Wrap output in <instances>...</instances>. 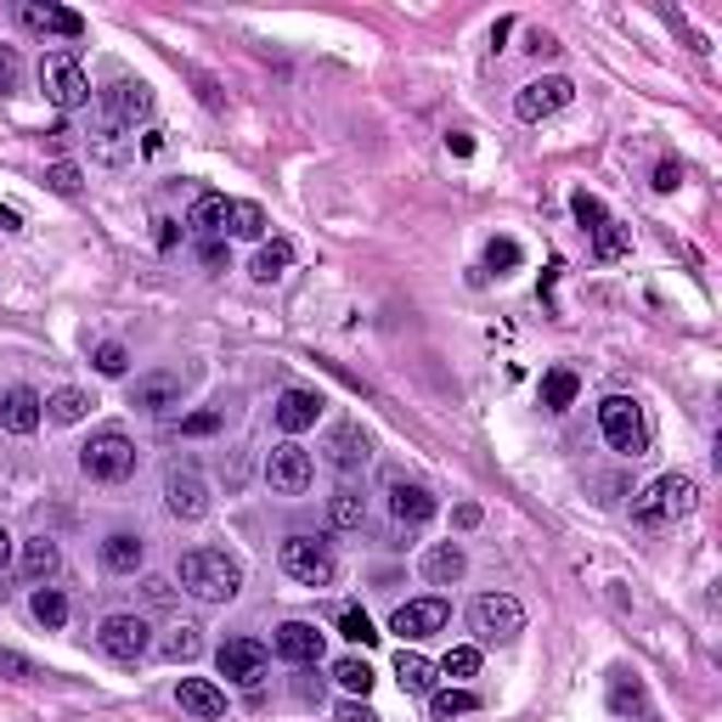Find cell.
Wrapping results in <instances>:
<instances>
[{
	"label": "cell",
	"mask_w": 722,
	"mask_h": 722,
	"mask_svg": "<svg viewBox=\"0 0 722 722\" xmlns=\"http://www.w3.org/2000/svg\"><path fill=\"white\" fill-rule=\"evenodd\" d=\"M147 113H153V85L147 80H113L103 91V119H113L119 130H130V124L147 119Z\"/></svg>",
	"instance_id": "7c38bea8"
},
{
	"label": "cell",
	"mask_w": 722,
	"mask_h": 722,
	"mask_svg": "<svg viewBox=\"0 0 722 722\" xmlns=\"http://www.w3.org/2000/svg\"><path fill=\"white\" fill-rule=\"evenodd\" d=\"M96 643H103V654L108 661H119V666H136L142 654L153 649V627L142 615H108L103 627H96Z\"/></svg>",
	"instance_id": "9c48e42d"
},
{
	"label": "cell",
	"mask_w": 722,
	"mask_h": 722,
	"mask_svg": "<svg viewBox=\"0 0 722 722\" xmlns=\"http://www.w3.org/2000/svg\"><path fill=\"white\" fill-rule=\"evenodd\" d=\"M176 700H181V711L186 717H198V722H215V717H226V695L209 683V677H181L176 683Z\"/></svg>",
	"instance_id": "7402d4cb"
},
{
	"label": "cell",
	"mask_w": 722,
	"mask_h": 722,
	"mask_svg": "<svg viewBox=\"0 0 722 722\" xmlns=\"http://www.w3.org/2000/svg\"><path fill=\"white\" fill-rule=\"evenodd\" d=\"M677 181H683V170H677V164L666 158L661 170H654V192H677Z\"/></svg>",
	"instance_id": "f907efd6"
},
{
	"label": "cell",
	"mask_w": 722,
	"mask_h": 722,
	"mask_svg": "<svg viewBox=\"0 0 722 722\" xmlns=\"http://www.w3.org/2000/svg\"><path fill=\"white\" fill-rule=\"evenodd\" d=\"M12 565V537H7V525H0V570Z\"/></svg>",
	"instance_id": "9f6ffc18"
},
{
	"label": "cell",
	"mask_w": 722,
	"mask_h": 722,
	"mask_svg": "<svg viewBox=\"0 0 722 722\" xmlns=\"http://www.w3.org/2000/svg\"><path fill=\"white\" fill-rule=\"evenodd\" d=\"M17 85V51L12 46H0V96H7Z\"/></svg>",
	"instance_id": "681fc988"
},
{
	"label": "cell",
	"mask_w": 722,
	"mask_h": 722,
	"mask_svg": "<svg viewBox=\"0 0 722 722\" xmlns=\"http://www.w3.org/2000/svg\"><path fill=\"white\" fill-rule=\"evenodd\" d=\"M158 249H176V220H158Z\"/></svg>",
	"instance_id": "db71d44e"
},
{
	"label": "cell",
	"mask_w": 722,
	"mask_h": 722,
	"mask_svg": "<svg viewBox=\"0 0 722 722\" xmlns=\"http://www.w3.org/2000/svg\"><path fill=\"white\" fill-rule=\"evenodd\" d=\"M288 266H293V243H282V238L260 243V254H254V277H260V282H277Z\"/></svg>",
	"instance_id": "f1b7e54d"
},
{
	"label": "cell",
	"mask_w": 722,
	"mask_h": 722,
	"mask_svg": "<svg viewBox=\"0 0 722 722\" xmlns=\"http://www.w3.org/2000/svg\"><path fill=\"white\" fill-rule=\"evenodd\" d=\"M142 537H130V531H113L108 542H103V565L113 570V576H136L142 570Z\"/></svg>",
	"instance_id": "cb8c5ba5"
},
{
	"label": "cell",
	"mask_w": 722,
	"mask_h": 722,
	"mask_svg": "<svg viewBox=\"0 0 722 722\" xmlns=\"http://www.w3.org/2000/svg\"><path fill=\"white\" fill-rule=\"evenodd\" d=\"M0 226H17V215H12V209H0Z\"/></svg>",
	"instance_id": "6f0895ef"
},
{
	"label": "cell",
	"mask_w": 722,
	"mask_h": 722,
	"mask_svg": "<svg viewBox=\"0 0 722 722\" xmlns=\"http://www.w3.org/2000/svg\"><path fill=\"white\" fill-rule=\"evenodd\" d=\"M46 186H51V192H62V198H74V192H80V164L57 158L51 170H46Z\"/></svg>",
	"instance_id": "ab89813d"
},
{
	"label": "cell",
	"mask_w": 722,
	"mask_h": 722,
	"mask_svg": "<svg viewBox=\"0 0 722 722\" xmlns=\"http://www.w3.org/2000/svg\"><path fill=\"white\" fill-rule=\"evenodd\" d=\"M514 266H519V243H514V238H497V243L485 249V272L503 277V272H514Z\"/></svg>",
	"instance_id": "7bdbcfd3"
},
{
	"label": "cell",
	"mask_w": 722,
	"mask_h": 722,
	"mask_svg": "<svg viewBox=\"0 0 722 722\" xmlns=\"http://www.w3.org/2000/svg\"><path fill=\"white\" fill-rule=\"evenodd\" d=\"M435 491L418 485V480H389V514H396V525H407V531H418V525L435 519Z\"/></svg>",
	"instance_id": "2e32d148"
},
{
	"label": "cell",
	"mask_w": 722,
	"mask_h": 722,
	"mask_svg": "<svg viewBox=\"0 0 722 722\" xmlns=\"http://www.w3.org/2000/svg\"><path fill=\"white\" fill-rule=\"evenodd\" d=\"M158 654H164V661H198V654H204V638H198V627H186V621H181V627L176 633H164V643H158Z\"/></svg>",
	"instance_id": "4dcf8cb0"
},
{
	"label": "cell",
	"mask_w": 722,
	"mask_h": 722,
	"mask_svg": "<svg viewBox=\"0 0 722 722\" xmlns=\"http://www.w3.org/2000/svg\"><path fill=\"white\" fill-rule=\"evenodd\" d=\"M446 147H452L457 158H469V153H474V136H469V130H452V136H446Z\"/></svg>",
	"instance_id": "f5cc1de1"
},
{
	"label": "cell",
	"mask_w": 722,
	"mask_h": 722,
	"mask_svg": "<svg viewBox=\"0 0 722 722\" xmlns=\"http://www.w3.org/2000/svg\"><path fill=\"white\" fill-rule=\"evenodd\" d=\"M226 209H232V204H226L220 192H204V198L192 204L186 226H192V232H204V238H215V232H226Z\"/></svg>",
	"instance_id": "83f0119b"
},
{
	"label": "cell",
	"mask_w": 722,
	"mask_h": 722,
	"mask_svg": "<svg viewBox=\"0 0 722 722\" xmlns=\"http://www.w3.org/2000/svg\"><path fill=\"white\" fill-rule=\"evenodd\" d=\"M446 621H452V604L446 599H412V604H401L396 615H389V633H401V638H435Z\"/></svg>",
	"instance_id": "9a60e30c"
},
{
	"label": "cell",
	"mask_w": 722,
	"mask_h": 722,
	"mask_svg": "<svg viewBox=\"0 0 722 722\" xmlns=\"http://www.w3.org/2000/svg\"><path fill=\"white\" fill-rule=\"evenodd\" d=\"M243 587V565L226 547H192L181 553V593H192L198 604H226Z\"/></svg>",
	"instance_id": "6da1fadb"
},
{
	"label": "cell",
	"mask_w": 722,
	"mask_h": 722,
	"mask_svg": "<svg viewBox=\"0 0 722 722\" xmlns=\"http://www.w3.org/2000/svg\"><path fill=\"white\" fill-rule=\"evenodd\" d=\"M311 480H316V464H311V452L300 441L272 446V457H266V485L277 491V497H305Z\"/></svg>",
	"instance_id": "52a82bcc"
},
{
	"label": "cell",
	"mask_w": 722,
	"mask_h": 722,
	"mask_svg": "<svg viewBox=\"0 0 722 722\" xmlns=\"http://www.w3.org/2000/svg\"><path fill=\"white\" fill-rule=\"evenodd\" d=\"M23 23L35 28V35H62V40H80L85 35V17L69 12V7H51V0H28Z\"/></svg>",
	"instance_id": "d6986e66"
},
{
	"label": "cell",
	"mask_w": 722,
	"mask_h": 722,
	"mask_svg": "<svg viewBox=\"0 0 722 722\" xmlns=\"http://www.w3.org/2000/svg\"><path fill=\"white\" fill-rule=\"evenodd\" d=\"M91 412V396H85V389H57V396L46 401V418L51 423H80Z\"/></svg>",
	"instance_id": "e575fe53"
},
{
	"label": "cell",
	"mask_w": 722,
	"mask_h": 722,
	"mask_svg": "<svg viewBox=\"0 0 722 722\" xmlns=\"http://www.w3.org/2000/svg\"><path fill=\"white\" fill-rule=\"evenodd\" d=\"M164 503H170L176 519H204L209 514V485H204V474L170 469V474H164Z\"/></svg>",
	"instance_id": "4fadbf2b"
},
{
	"label": "cell",
	"mask_w": 722,
	"mask_h": 722,
	"mask_svg": "<svg viewBox=\"0 0 722 722\" xmlns=\"http://www.w3.org/2000/svg\"><path fill=\"white\" fill-rule=\"evenodd\" d=\"M327 519H334L339 531H361V519H368V497H361L356 485H339L334 497H327Z\"/></svg>",
	"instance_id": "484cf974"
},
{
	"label": "cell",
	"mask_w": 722,
	"mask_h": 722,
	"mask_svg": "<svg viewBox=\"0 0 722 722\" xmlns=\"http://www.w3.org/2000/svg\"><path fill=\"white\" fill-rule=\"evenodd\" d=\"M142 599H147V604H170V599H176V587L164 581V576H147V581H142Z\"/></svg>",
	"instance_id": "c3c4849f"
},
{
	"label": "cell",
	"mask_w": 722,
	"mask_h": 722,
	"mask_svg": "<svg viewBox=\"0 0 722 722\" xmlns=\"http://www.w3.org/2000/svg\"><path fill=\"white\" fill-rule=\"evenodd\" d=\"M396 677H401L407 695H435V666L423 661V654H412V649L396 654Z\"/></svg>",
	"instance_id": "4316f807"
},
{
	"label": "cell",
	"mask_w": 722,
	"mask_h": 722,
	"mask_svg": "<svg viewBox=\"0 0 722 722\" xmlns=\"http://www.w3.org/2000/svg\"><path fill=\"white\" fill-rule=\"evenodd\" d=\"M627 249H633V232H627L621 220H604L599 232H593V254H599V260H621Z\"/></svg>",
	"instance_id": "8d00e7d4"
},
{
	"label": "cell",
	"mask_w": 722,
	"mask_h": 722,
	"mask_svg": "<svg viewBox=\"0 0 722 722\" xmlns=\"http://www.w3.org/2000/svg\"><path fill=\"white\" fill-rule=\"evenodd\" d=\"M28 610H35V621L40 627H62V621H69V599L57 593V587H35V599H28Z\"/></svg>",
	"instance_id": "1f68e13d"
},
{
	"label": "cell",
	"mask_w": 722,
	"mask_h": 722,
	"mask_svg": "<svg viewBox=\"0 0 722 722\" xmlns=\"http://www.w3.org/2000/svg\"><path fill=\"white\" fill-rule=\"evenodd\" d=\"M91 147H96V158H103V164H124V158H130V142H124V130H119L113 119H103V124H96Z\"/></svg>",
	"instance_id": "836d02e7"
},
{
	"label": "cell",
	"mask_w": 722,
	"mask_h": 722,
	"mask_svg": "<svg viewBox=\"0 0 722 722\" xmlns=\"http://www.w3.org/2000/svg\"><path fill=\"white\" fill-rule=\"evenodd\" d=\"M441 672L446 677H474L480 672V649H452L446 661H441Z\"/></svg>",
	"instance_id": "f6af8a7d"
},
{
	"label": "cell",
	"mask_w": 722,
	"mask_h": 722,
	"mask_svg": "<svg viewBox=\"0 0 722 722\" xmlns=\"http://www.w3.org/2000/svg\"><path fill=\"white\" fill-rule=\"evenodd\" d=\"M430 706H435V717H441V722H452V717H469V711H480V700L469 695V688H435V695H430Z\"/></svg>",
	"instance_id": "d590c367"
},
{
	"label": "cell",
	"mask_w": 722,
	"mask_h": 722,
	"mask_svg": "<svg viewBox=\"0 0 722 722\" xmlns=\"http://www.w3.org/2000/svg\"><path fill=\"white\" fill-rule=\"evenodd\" d=\"M570 215L587 226V232H599V226L610 220V215H604V204L593 198V192H570Z\"/></svg>",
	"instance_id": "f35d334b"
},
{
	"label": "cell",
	"mask_w": 722,
	"mask_h": 722,
	"mask_svg": "<svg viewBox=\"0 0 722 722\" xmlns=\"http://www.w3.org/2000/svg\"><path fill=\"white\" fill-rule=\"evenodd\" d=\"M334 683L350 688V695H368V688H373V666L361 661V654H345V661L334 666Z\"/></svg>",
	"instance_id": "74e56055"
},
{
	"label": "cell",
	"mask_w": 722,
	"mask_h": 722,
	"mask_svg": "<svg viewBox=\"0 0 722 722\" xmlns=\"http://www.w3.org/2000/svg\"><path fill=\"white\" fill-rule=\"evenodd\" d=\"M40 418H46V401L28 384H12L7 396H0V430L7 435H35Z\"/></svg>",
	"instance_id": "e0dca14e"
},
{
	"label": "cell",
	"mask_w": 722,
	"mask_h": 722,
	"mask_svg": "<svg viewBox=\"0 0 722 722\" xmlns=\"http://www.w3.org/2000/svg\"><path fill=\"white\" fill-rule=\"evenodd\" d=\"M339 633L350 638V643H378V633H373V621L361 615V610H339Z\"/></svg>",
	"instance_id": "ee69618b"
},
{
	"label": "cell",
	"mask_w": 722,
	"mask_h": 722,
	"mask_svg": "<svg viewBox=\"0 0 722 722\" xmlns=\"http://www.w3.org/2000/svg\"><path fill=\"white\" fill-rule=\"evenodd\" d=\"M469 559H464V547L457 542H435L430 553H423V581H435V587H452V581H464Z\"/></svg>",
	"instance_id": "603a6c76"
},
{
	"label": "cell",
	"mask_w": 722,
	"mask_h": 722,
	"mask_svg": "<svg viewBox=\"0 0 722 722\" xmlns=\"http://www.w3.org/2000/svg\"><path fill=\"white\" fill-rule=\"evenodd\" d=\"M599 430L621 457H643L649 452V418L633 396H604L599 401Z\"/></svg>",
	"instance_id": "3957f363"
},
{
	"label": "cell",
	"mask_w": 722,
	"mask_h": 722,
	"mask_svg": "<svg viewBox=\"0 0 722 722\" xmlns=\"http://www.w3.org/2000/svg\"><path fill=\"white\" fill-rule=\"evenodd\" d=\"M695 503H700L695 480H688V474H661V480H654L643 497L633 503V525H643V531H661V525L695 514Z\"/></svg>",
	"instance_id": "7a4b0ae2"
},
{
	"label": "cell",
	"mask_w": 722,
	"mask_h": 722,
	"mask_svg": "<svg viewBox=\"0 0 722 722\" xmlns=\"http://www.w3.org/2000/svg\"><path fill=\"white\" fill-rule=\"evenodd\" d=\"M469 621H474L480 643H508V638L525 633V610H519V599H508V593H480V599L469 604Z\"/></svg>",
	"instance_id": "ba28073f"
},
{
	"label": "cell",
	"mask_w": 722,
	"mask_h": 722,
	"mask_svg": "<svg viewBox=\"0 0 722 722\" xmlns=\"http://www.w3.org/2000/svg\"><path fill=\"white\" fill-rule=\"evenodd\" d=\"M130 368V356H124V345H96V373H108V378H119Z\"/></svg>",
	"instance_id": "bcb514c9"
},
{
	"label": "cell",
	"mask_w": 722,
	"mask_h": 722,
	"mask_svg": "<svg viewBox=\"0 0 722 722\" xmlns=\"http://www.w3.org/2000/svg\"><path fill=\"white\" fill-rule=\"evenodd\" d=\"M215 666H220L226 683L260 688V677H266V666H272V654H266V643H260V638H226L215 649Z\"/></svg>",
	"instance_id": "30bf717a"
},
{
	"label": "cell",
	"mask_w": 722,
	"mask_h": 722,
	"mask_svg": "<svg viewBox=\"0 0 722 722\" xmlns=\"http://www.w3.org/2000/svg\"><path fill=\"white\" fill-rule=\"evenodd\" d=\"M40 85H46V103L62 108V113H80L91 103V80L80 69V57H69V51H57V57L40 62Z\"/></svg>",
	"instance_id": "8992f818"
},
{
	"label": "cell",
	"mask_w": 722,
	"mask_h": 722,
	"mask_svg": "<svg viewBox=\"0 0 722 722\" xmlns=\"http://www.w3.org/2000/svg\"><path fill=\"white\" fill-rule=\"evenodd\" d=\"M610 706H615V711H643V683L615 677V683H610Z\"/></svg>",
	"instance_id": "b9f144b4"
},
{
	"label": "cell",
	"mask_w": 722,
	"mask_h": 722,
	"mask_svg": "<svg viewBox=\"0 0 722 722\" xmlns=\"http://www.w3.org/2000/svg\"><path fill=\"white\" fill-rule=\"evenodd\" d=\"M130 401L147 407V412H170V407L181 401V378H176V373H153V378L136 384V396H130Z\"/></svg>",
	"instance_id": "d4e9b609"
},
{
	"label": "cell",
	"mask_w": 722,
	"mask_h": 722,
	"mask_svg": "<svg viewBox=\"0 0 722 722\" xmlns=\"http://www.w3.org/2000/svg\"><path fill=\"white\" fill-rule=\"evenodd\" d=\"M570 103H576V85L559 80V74H547V80H531V85L514 96V113H519L525 124H542V119H553V113L570 108Z\"/></svg>",
	"instance_id": "8fae6325"
},
{
	"label": "cell",
	"mask_w": 722,
	"mask_h": 722,
	"mask_svg": "<svg viewBox=\"0 0 722 722\" xmlns=\"http://www.w3.org/2000/svg\"><path fill=\"white\" fill-rule=\"evenodd\" d=\"M277 565H282L293 581H305V587H334V576H339L334 547L316 542V537H288V542L277 547Z\"/></svg>",
	"instance_id": "5b68a950"
},
{
	"label": "cell",
	"mask_w": 722,
	"mask_h": 722,
	"mask_svg": "<svg viewBox=\"0 0 722 722\" xmlns=\"http://www.w3.org/2000/svg\"><path fill=\"white\" fill-rule=\"evenodd\" d=\"M215 430H220V412H192V418H181V435H192V441H204Z\"/></svg>",
	"instance_id": "7dc6e473"
},
{
	"label": "cell",
	"mask_w": 722,
	"mask_h": 722,
	"mask_svg": "<svg viewBox=\"0 0 722 722\" xmlns=\"http://www.w3.org/2000/svg\"><path fill=\"white\" fill-rule=\"evenodd\" d=\"M272 649L282 654V661H293V666H316L322 661V633L311 627V621H282V627L272 633Z\"/></svg>",
	"instance_id": "ac0fdd59"
},
{
	"label": "cell",
	"mask_w": 722,
	"mask_h": 722,
	"mask_svg": "<svg viewBox=\"0 0 722 722\" xmlns=\"http://www.w3.org/2000/svg\"><path fill=\"white\" fill-rule=\"evenodd\" d=\"M322 452H327V464L345 469V474H356V469L373 464V441L361 435V423H334L327 441H322Z\"/></svg>",
	"instance_id": "5bb4252c"
},
{
	"label": "cell",
	"mask_w": 722,
	"mask_h": 722,
	"mask_svg": "<svg viewBox=\"0 0 722 722\" xmlns=\"http://www.w3.org/2000/svg\"><path fill=\"white\" fill-rule=\"evenodd\" d=\"M334 717H339V722H378V717H373L368 706H356V700H345V706H339Z\"/></svg>",
	"instance_id": "816d5d0a"
},
{
	"label": "cell",
	"mask_w": 722,
	"mask_h": 722,
	"mask_svg": "<svg viewBox=\"0 0 722 722\" xmlns=\"http://www.w3.org/2000/svg\"><path fill=\"white\" fill-rule=\"evenodd\" d=\"M0 677H12V683H40L46 672H40L35 661H23V654H12V649H0Z\"/></svg>",
	"instance_id": "60d3db41"
},
{
	"label": "cell",
	"mask_w": 722,
	"mask_h": 722,
	"mask_svg": "<svg viewBox=\"0 0 722 722\" xmlns=\"http://www.w3.org/2000/svg\"><path fill=\"white\" fill-rule=\"evenodd\" d=\"M316 418H322V396H316V389H282V401H277V430L282 435L316 430Z\"/></svg>",
	"instance_id": "ffe728a7"
},
{
	"label": "cell",
	"mask_w": 722,
	"mask_h": 722,
	"mask_svg": "<svg viewBox=\"0 0 722 722\" xmlns=\"http://www.w3.org/2000/svg\"><path fill=\"white\" fill-rule=\"evenodd\" d=\"M17 570H23V581L51 587V576L62 570V553H57V542H51V537H28V542L17 547Z\"/></svg>",
	"instance_id": "44dd1931"
},
{
	"label": "cell",
	"mask_w": 722,
	"mask_h": 722,
	"mask_svg": "<svg viewBox=\"0 0 722 722\" xmlns=\"http://www.w3.org/2000/svg\"><path fill=\"white\" fill-rule=\"evenodd\" d=\"M226 232L232 238H266V209L260 204H232L226 209Z\"/></svg>",
	"instance_id": "d6a6232c"
},
{
	"label": "cell",
	"mask_w": 722,
	"mask_h": 722,
	"mask_svg": "<svg viewBox=\"0 0 722 722\" xmlns=\"http://www.w3.org/2000/svg\"><path fill=\"white\" fill-rule=\"evenodd\" d=\"M204 266H226V249L220 243H204Z\"/></svg>",
	"instance_id": "11a10c76"
},
{
	"label": "cell",
	"mask_w": 722,
	"mask_h": 722,
	"mask_svg": "<svg viewBox=\"0 0 722 722\" xmlns=\"http://www.w3.org/2000/svg\"><path fill=\"white\" fill-rule=\"evenodd\" d=\"M576 389H581V378H576L570 368H553V373L542 378V407H547V412H565V407L576 401Z\"/></svg>",
	"instance_id": "f546056e"
},
{
	"label": "cell",
	"mask_w": 722,
	"mask_h": 722,
	"mask_svg": "<svg viewBox=\"0 0 722 722\" xmlns=\"http://www.w3.org/2000/svg\"><path fill=\"white\" fill-rule=\"evenodd\" d=\"M80 469L91 480H103V485H119V480L136 474V446H130V435H119V430H103V435H91L80 446Z\"/></svg>",
	"instance_id": "277c9868"
}]
</instances>
